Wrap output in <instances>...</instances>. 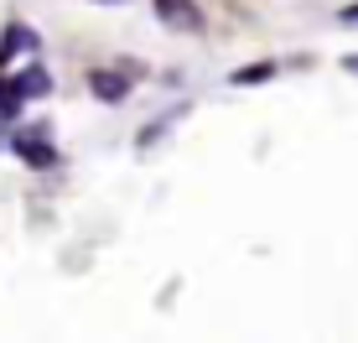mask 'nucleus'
<instances>
[{
  "mask_svg": "<svg viewBox=\"0 0 358 343\" xmlns=\"http://www.w3.org/2000/svg\"><path fill=\"white\" fill-rule=\"evenodd\" d=\"M10 146H16V156H21L27 167H36V172H52L57 162H63V156H57V151H52V146H47L42 136H31V130H21V136L10 141Z\"/></svg>",
  "mask_w": 358,
  "mask_h": 343,
  "instance_id": "nucleus-2",
  "label": "nucleus"
},
{
  "mask_svg": "<svg viewBox=\"0 0 358 343\" xmlns=\"http://www.w3.org/2000/svg\"><path fill=\"white\" fill-rule=\"evenodd\" d=\"M348 68H353V73H358V57H348Z\"/></svg>",
  "mask_w": 358,
  "mask_h": 343,
  "instance_id": "nucleus-8",
  "label": "nucleus"
},
{
  "mask_svg": "<svg viewBox=\"0 0 358 343\" xmlns=\"http://www.w3.org/2000/svg\"><path fill=\"white\" fill-rule=\"evenodd\" d=\"M156 16L166 21V27L177 31H203V10H197V0H151Z\"/></svg>",
  "mask_w": 358,
  "mask_h": 343,
  "instance_id": "nucleus-1",
  "label": "nucleus"
},
{
  "mask_svg": "<svg viewBox=\"0 0 358 343\" xmlns=\"http://www.w3.org/2000/svg\"><path fill=\"white\" fill-rule=\"evenodd\" d=\"M10 89H16L21 99H42V94H52V78H47V68L36 63V68H27V73H16V78H10Z\"/></svg>",
  "mask_w": 358,
  "mask_h": 343,
  "instance_id": "nucleus-4",
  "label": "nucleus"
},
{
  "mask_svg": "<svg viewBox=\"0 0 358 343\" xmlns=\"http://www.w3.org/2000/svg\"><path fill=\"white\" fill-rule=\"evenodd\" d=\"M270 73H275V63H255V68H239L229 83H239V89H255V83H265Z\"/></svg>",
  "mask_w": 358,
  "mask_h": 343,
  "instance_id": "nucleus-6",
  "label": "nucleus"
},
{
  "mask_svg": "<svg viewBox=\"0 0 358 343\" xmlns=\"http://www.w3.org/2000/svg\"><path fill=\"white\" fill-rule=\"evenodd\" d=\"M94 6H125V0H94Z\"/></svg>",
  "mask_w": 358,
  "mask_h": 343,
  "instance_id": "nucleus-7",
  "label": "nucleus"
},
{
  "mask_svg": "<svg viewBox=\"0 0 358 343\" xmlns=\"http://www.w3.org/2000/svg\"><path fill=\"white\" fill-rule=\"evenodd\" d=\"M89 89H94V99H104V104H120L130 94V78H120L115 68H99V73H89Z\"/></svg>",
  "mask_w": 358,
  "mask_h": 343,
  "instance_id": "nucleus-3",
  "label": "nucleus"
},
{
  "mask_svg": "<svg viewBox=\"0 0 358 343\" xmlns=\"http://www.w3.org/2000/svg\"><path fill=\"white\" fill-rule=\"evenodd\" d=\"M27 47H36V36H31L27 27H10V31H6V42H0V63H6L10 52H27Z\"/></svg>",
  "mask_w": 358,
  "mask_h": 343,
  "instance_id": "nucleus-5",
  "label": "nucleus"
}]
</instances>
